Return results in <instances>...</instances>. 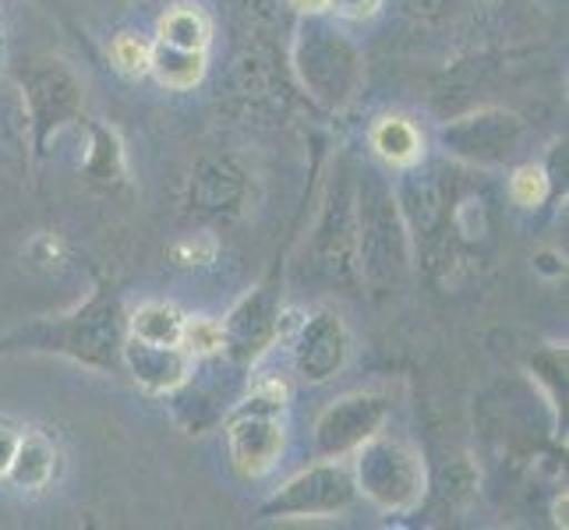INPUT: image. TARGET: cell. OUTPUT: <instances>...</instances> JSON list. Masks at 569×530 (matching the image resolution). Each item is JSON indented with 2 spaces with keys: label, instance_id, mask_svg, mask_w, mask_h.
<instances>
[{
  "label": "cell",
  "instance_id": "7",
  "mask_svg": "<svg viewBox=\"0 0 569 530\" xmlns=\"http://www.w3.org/2000/svg\"><path fill=\"white\" fill-rule=\"evenodd\" d=\"M350 474L358 484V499L371 502L386 517L418 513L428 492V463L421 449L386 431L350 453Z\"/></svg>",
  "mask_w": 569,
  "mask_h": 530
},
{
  "label": "cell",
  "instance_id": "21",
  "mask_svg": "<svg viewBox=\"0 0 569 530\" xmlns=\"http://www.w3.org/2000/svg\"><path fill=\"white\" fill-rule=\"evenodd\" d=\"M209 71V50H178L167 43H156L149 50V74L156 78V86L167 92H191L206 82Z\"/></svg>",
  "mask_w": 569,
  "mask_h": 530
},
{
  "label": "cell",
  "instance_id": "29",
  "mask_svg": "<svg viewBox=\"0 0 569 530\" xmlns=\"http://www.w3.org/2000/svg\"><path fill=\"white\" fill-rule=\"evenodd\" d=\"M184 350L191 358H212V353H220V319H191L184 322Z\"/></svg>",
  "mask_w": 569,
  "mask_h": 530
},
{
  "label": "cell",
  "instance_id": "13",
  "mask_svg": "<svg viewBox=\"0 0 569 530\" xmlns=\"http://www.w3.org/2000/svg\"><path fill=\"white\" fill-rule=\"evenodd\" d=\"M248 170L227 152H202L184 188V212L199 227L238 220L248 206Z\"/></svg>",
  "mask_w": 569,
  "mask_h": 530
},
{
  "label": "cell",
  "instance_id": "18",
  "mask_svg": "<svg viewBox=\"0 0 569 530\" xmlns=\"http://www.w3.org/2000/svg\"><path fill=\"white\" fill-rule=\"evenodd\" d=\"M86 124V156H82V177L92 191L113 194L117 188L128 184V152L117 128L96 117H82Z\"/></svg>",
  "mask_w": 569,
  "mask_h": 530
},
{
  "label": "cell",
  "instance_id": "26",
  "mask_svg": "<svg viewBox=\"0 0 569 530\" xmlns=\"http://www.w3.org/2000/svg\"><path fill=\"white\" fill-rule=\"evenodd\" d=\"M531 371H535V389L548 400V407L559 414V407L566 400V343L559 347H545L538 358L531 361Z\"/></svg>",
  "mask_w": 569,
  "mask_h": 530
},
{
  "label": "cell",
  "instance_id": "19",
  "mask_svg": "<svg viewBox=\"0 0 569 530\" xmlns=\"http://www.w3.org/2000/svg\"><path fill=\"white\" fill-rule=\"evenodd\" d=\"M368 149L379 160L382 170H403L415 167L428 156V139L421 124L407 113H382L368 128Z\"/></svg>",
  "mask_w": 569,
  "mask_h": 530
},
{
  "label": "cell",
  "instance_id": "17",
  "mask_svg": "<svg viewBox=\"0 0 569 530\" xmlns=\"http://www.w3.org/2000/svg\"><path fill=\"white\" fill-rule=\"evenodd\" d=\"M124 376L149 397H167L178 389L194 368V358L184 347H160L142 340H124Z\"/></svg>",
  "mask_w": 569,
  "mask_h": 530
},
{
  "label": "cell",
  "instance_id": "24",
  "mask_svg": "<svg viewBox=\"0 0 569 530\" xmlns=\"http://www.w3.org/2000/svg\"><path fill=\"white\" fill-rule=\"evenodd\" d=\"M22 259L39 277H64L71 269V244L57 230H36L22 248Z\"/></svg>",
  "mask_w": 569,
  "mask_h": 530
},
{
  "label": "cell",
  "instance_id": "34",
  "mask_svg": "<svg viewBox=\"0 0 569 530\" xmlns=\"http://www.w3.org/2000/svg\"><path fill=\"white\" fill-rule=\"evenodd\" d=\"M0 43H4V22H0Z\"/></svg>",
  "mask_w": 569,
  "mask_h": 530
},
{
  "label": "cell",
  "instance_id": "4",
  "mask_svg": "<svg viewBox=\"0 0 569 530\" xmlns=\"http://www.w3.org/2000/svg\"><path fill=\"white\" fill-rule=\"evenodd\" d=\"M290 392L280 376L248 386L223 414V442L230 470L241 481H266L280 467L287 449V403Z\"/></svg>",
  "mask_w": 569,
  "mask_h": 530
},
{
  "label": "cell",
  "instance_id": "10",
  "mask_svg": "<svg viewBox=\"0 0 569 530\" xmlns=\"http://www.w3.org/2000/svg\"><path fill=\"white\" fill-rule=\"evenodd\" d=\"M287 322L290 316L283 311V280L280 272H272L244 298H238V304L220 319V353L241 371H251L277 347V340H283Z\"/></svg>",
  "mask_w": 569,
  "mask_h": 530
},
{
  "label": "cell",
  "instance_id": "2",
  "mask_svg": "<svg viewBox=\"0 0 569 530\" xmlns=\"http://www.w3.org/2000/svg\"><path fill=\"white\" fill-rule=\"evenodd\" d=\"M287 68L298 92L326 113H343L365 89V50L332 14H301Z\"/></svg>",
  "mask_w": 569,
  "mask_h": 530
},
{
  "label": "cell",
  "instance_id": "16",
  "mask_svg": "<svg viewBox=\"0 0 569 530\" xmlns=\"http://www.w3.org/2000/svg\"><path fill=\"white\" fill-rule=\"evenodd\" d=\"M61 470H64L61 442H57L43 428H26L22 424V439H18V449L11 457L4 484L18 496H43L57 484Z\"/></svg>",
  "mask_w": 569,
  "mask_h": 530
},
{
  "label": "cell",
  "instance_id": "22",
  "mask_svg": "<svg viewBox=\"0 0 569 530\" xmlns=\"http://www.w3.org/2000/svg\"><path fill=\"white\" fill-rule=\"evenodd\" d=\"M156 43L178 50H209L212 43V18L199 0H178L156 22Z\"/></svg>",
  "mask_w": 569,
  "mask_h": 530
},
{
  "label": "cell",
  "instance_id": "8",
  "mask_svg": "<svg viewBox=\"0 0 569 530\" xmlns=\"http://www.w3.org/2000/svg\"><path fill=\"white\" fill-rule=\"evenodd\" d=\"M436 142L446 160L478 167V170H509L527 160L531 128L520 113L506 107H470L446 117Z\"/></svg>",
  "mask_w": 569,
  "mask_h": 530
},
{
  "label": "cell",
  "instance_id": "15",
  "mask_svg": "<svg viewBox=\"0 0 569 530\" xmlns=\"http://www.w3.org/2000/svg\"><path fill=\"white\" fill-rule=\"evenodd\" d=\"M389 421V397L376 389H358L332 400L311 428L316 457H350L361 442L379 436Z\"/></svg>",
  "mask_w": 569,
  "mask_h": 530
},
{
  "label": "cell",
  "instance_id": "32",
  "mask_svg": "<svg viewBox=\"0 0 569 530\" xmlns=\"http://www.w3.org/2000/svg\"><path fill=\"white\" fill-rule=\"evenodd\" d=\"M293 14H326V0H283Z\"/></svg>",
  "mask_w": 569,
  "mask_h": 530
},
{
  "label": "cell",
  "instance_id": "1",
  "mask_svg": "<svg viewBox=\"0 0 569 530\" xmlns=\"http://www.w3.org/2000/svg\"><path fill=\"white\" fill-rule=\"evenodd\" d=\"M124 340H128V308L107 280H96L89 298L64 316L32 319L0 337V353H43L64 358L100 376L124 371Z\"/></svg>",
  "mask_w": 569,
  "mask_h": 530
},
{
  "label": "cell",
  "instance_id": "9",
  "mask_svg": "<svg viewBox=\"0 0 569 530\" xmlns=\"http://www.w3.org/2000/svg\"><path fill=\"white\" fill-rule=\"evenodd\" d=\"M358 502V484L350 474V460L316 457L293 478H287L259 509L254 520L283 523V520H332L343 517Z\"/></svg>",
  "mask_w": 569,
  "mask_h": 530
},
{
  "label": "cell",
  "instance_id": "33",
  "mask_svg": "<svg viewBox=\"0 0 569 530\" xmlns=\"http://www.w3.org/2000/svg\"><path fill=\"white\" fill-rule=\"evenodd\" d=\"M0 74H4V43H0Z\"/></svg>",
  "mask_w": 569,
  "mask_h": 530
},
{
  "label": "cell",
  "instance_id": "31",
  "mask_svg": "<svg viewBox=\"0 0 569 530\" xmlns=\"http://www.w3.org/2000/svg\"><path fill=\"white\" fill-rule=\"evenodd\" d=\"M18 439H22V424L11 421V418H0V481H4L11 457L18 449Z\"/></svg>",
  "mask_w": 569,
  "mask_h": 530
},
{
  "label": "cell",
  "instance_id": "11",
  "mask_svg": "<svg viewBox=\"0 0 569 530\" xmlns=\"http://www.w3.org/2000/svg\"><path fill=\"white\" fill-rule=\"evenodd\" d=\"M298 322H287L283 340L290 347V368L305 386H326L340 376L350 361V329L337 308L319 304L293 316Z\"/></svg>",
  "mask_w": 569,
  "mask_h": 530
},
{
  "label": "cell",
  "instance_id": "30",
  "mask_svg": "<svg viewBox=\"0 0 569 530\" xmlns=\"http://www.w3.org/2000/svg\"><path fill=\"white\" fill-rule=\"evenodd\" d=\"M386 8V0H326V14H332L343 26H361L379 18V11Z\"/></svg>",
  "mask_w": 569,
  "mask_h": 530
},
{
  "label": "cell",
  "instance_id": "28",
  "mask_svg": "<svg viewBox=\"0 0 569 530\" xmlns=\"http://www.w3.org/2000/svg\"><path fill=\"white\" fill-rule=\"evenodd\" d=\"M400 11L418 26H446L467 14L478 0H397Z\"/></svg>",
  "mask_w": 569,
  "mask_h": 530
},
{
  "label": "cell",
  "instance_id": "23",
  "mask_svg": "<svg viewBox=\"0 0 569 530\" xmlns=\"http://www.w3.org/2000/svg\"><path fill=\"white\" fill-rule=\"evenodd\" d=\"M184 322L188 316L170 301H142L128 311V337L160 347H184Z\"/></svg>",
  "mask_w": 569,
  "mask_h": 530
},
{
  "label": "cell",
  "instance_id": "20",
  "mask_svg": "<svg viewBox=\"0 0 569 530\" xmlns=\"http://www.w3.org/2000/svg\"><path fill=\"white\" fill-rule=\"evenodd\" d=\"M449 238L467 254H478L496 241V209L485 188H457L449 206Z\"/></svg>",
  "mask_w": 569,
  "mask_h": 530
},
{
  "label": "cell",
  "instance_id": "25",
  "mask_svg": "<svg viewBox=\"0 0 569 530\" xmlns=\"http://www.w3.org/2000/svg\"><path fill=\"white\" fill-rule=\"evenodd\" d=\"M170 262L184 269V272H202L209 266H216L220 259V241H216V233L209 227H194L188 233H181L178 241L167 248Z\"/></svg>",
  "mask_w": 569,
  "mask_h": 530
},
{
  "label": "cell",
  "instance_id": "27",
  "mask_svg": "<svg viewBox=\"0 0 569 530\" xmlns=\"http://www.w3.org/2000/svg\"><path fill=\"white\" fill-rule=\"evenodd\" d=\"M149 50L152 39H142L139 32H117L110 39V64L128 78H142L149 74Z\"/></svg>",
  "mask_w": 569,
  "mask_h": 530
},
{
  "label": "cell",
  "instance_id": "3",
  "mask_svg": "<svg viewBox=\"0 0 569 530\" xmlns=\"http://www.w3.org/2000/svg\"><path fill=\"white\" fill-rule=\"evenodd\" d=\"M355 233H358V272L361 290L376 301L392 298L410 277V233L392 194L389 170H355Z\"/></svg>",
  "mask_w": 569,
  "mask_h": 530
},
{
  "label": "cell",
  "instance_id": "5",
  "mask_svg": "<svg viewBox=\"0 0 569 530\" xmlns=\"http://www.w3.org/2000/svg\"><path fill=\"white\" fill-rule=\"evenodd\" d=\"M11 78H14L18 100H22L32 163H43L50 156V146L64 134V128L82 124L86 86H82V78L71 71V64L47 53L22 57V61L11 68Z\"/></svg>",
  "mask_w": 569,
  "mask_h": 530
},
{
  "label": "cell",
  "instance_id": "6",
  "mask_svg": "<svg viewBox=\"0 0 569 530\" xmlns=\"http://www.w3.org/2000/svg\"><path fill=\"white\" fill-rule=\"evenodd\" d=\"M305 272L329 290L358 293V233H355V163L340 156L337 170L329 173L322 206L305 248Z\"/></svg>",
  "mask_w": 569,
  "mask_h": 530
},
{
  "label": "cell",
  "instance_id": "12",
  "mask_svg": "<svg viewBox=\"0 0 569 530\" xmlns=\"http://www.w3.org/2000/svg\"><path fill=\"white\" fill-rule=\"evenodd\" d=\"M238 379H244V371L238 364H230L223 353L194 358L191 376L163 397L173 424H178L184 436H202V431L216 428L233 407V400L241 397V389L233 386Z\"/></svg>",
  "mask_w": 569,
  "mask_h": 530
},
{
  "label": "cell",
  "instance_id": "14",
  "mask_svg": "<svg viewBox=\"0 0 569 530\" xmlns=\"http://www.w3.org/2000/svg\"><path fill=\"white\" fill-rule=\"evenodd\" d=\"M227 89L244 110L266 113V110H283L290 92L298 89L290 78V68L283 61V53L262 39L259 32H251L238 53L230 57V74H227Z\"/></svg>",
  "mask_w": 569,
  "mask_h": 530
}]
</instances>
